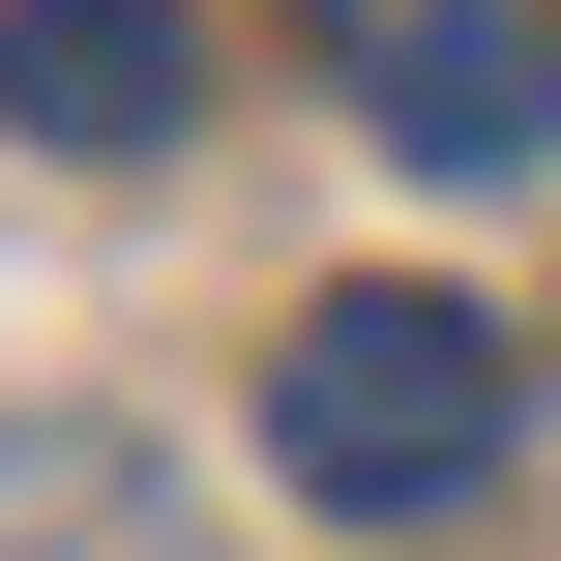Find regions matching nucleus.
I'll use <instances>...</instances> for the list:
<instances>
[{
  "mask_svg": "<svg viewBox=\"0 0 561 561\" xmlns=\"http://www.w3.org/2000/svg\"><path fill=\"white\" fill-rule=\"evenodd\" d=\"M266 473H296L325 533L473 503V473H503V325H473V296H414V266H385V296H325V325L266 355Z\"/></svg>",
  "mask_w": 561,
  "mask_h": 561,
  "instance_id": "1",
  "label": "nucleus"
},
{
  "mask_svg": "<svg viewBox=\"0 0 561 561\" xmlns=\"http://www.w3.org/2000/svg\"><path fill=\"white\" fill-rule=\"evenodd\" d=\"M325 30V89L414 148V178H503V148H561V0H296Z\"/></svg>",
  "mask_w": 561,
  "mask_h": 561,
  "instance_id": "2",
  "label": "nucleus"
},
{
  "mask_svg": "<svg viewBox=\"0 0 561 561\" xmlns=\"http://www.w3.org/2000/svg\"><path fill=\"white\" fill-rule=\"evenodd\" d=\"M0 118L89 148V178L178 148V118H207V0H0Z\"/></svg>",
  "mask_w": 561,
  "mask_h": 561,
  "instance_id": "3",
  "label": "nucleus"
}]
</instances>
